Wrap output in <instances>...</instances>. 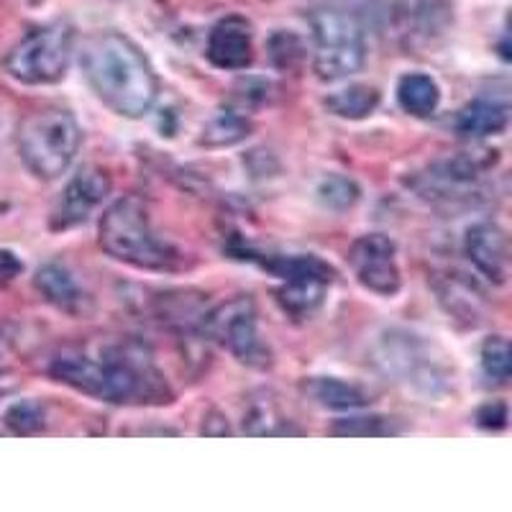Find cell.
Segmentation results:
<instances>
[{
  "mask_svg": "<svg viewBox=\"0 0 512 512\" xmlns=\"http://www.w3.org/2000/svg\"><path fill=\"white\" fill-rule=\"evenodd\" d=\"M49 374L72 390L108 405L141 408L169 405L175 400V392L169 390L154 361L134 344L62 349L49 361Z\"/></svg>",
  "mask_w": 512,
  "mask_h": 512,
  "instance_id": "1",
  "label": "cell"
},
{
  "mask_svg": "<svg viewBox=\"0 0 512 512\" xmlns=\"http://www.w3.org/2000/svg\"><path fill=\"white\" fill-rule=\"evenodd\" d=\"M80 70L113 113L141 118L159 98V77L149 59L128 36L118 31H98L82 41Z\"/></svg>",
  "mask_w": 512,
  "mask_h": 512,
  "instance_id": "2",
  "label": "cell"
},
{
  "mask_svg": "<svg viewBox=\"0 0 512 512\" xmlns=\"http://www.w3.org/2000/svg\"><path fill=\"white\" fill-rule=\"evenodd\" d=\"M98 244L116 262L149 272L175 269L180 262V254L154 233L149 210L136 195L108 205L98 223Z\"/></svg>",
  "mask_w": 512,
  "mask_h": 512,
  "instance_id": "3",
  "label": "cell"
},
{
  "mask_svg": "<svg viewBox=\"0 0 512 512\" xmlns=\"http://www.w3.org/2000/svg\"><path fill=\"white\" fill-rule=\"evenodd\" d=\"M231 254H239L236 259L259 264L280 277L282 285L274 290V297L292 320L313 318L326 303V292L336 277L331 264L313 254H262L251 246L231 249Z\"/></svg>",
  "mask_w": 512,
  "mask_h": 512,
  "instance_id": "4",
  "label": "cell"
},
{
  "mask_svg": "<svg viewBox=\"0 0 512 512\" xmlns=\"http://www.w3.org/2000/svg\"><path fill=\"white\" fill-rule=\"evenodd\" d=\"M82 128L67 108H44L18 126V154L39 180H57L75 162Z\"/></svg>",
  "mask_w": 512,
  "mask_h": 512,
  "instance_id": "5",
  "label": "cell"
},
{
  "mask_svg": "<svg viewBox=\"0 0 512 512\" xmlns=\"http://www.w3.org/2000/svg\"><path fill=\"white\" fill-rule=\"evenodd\" d=\"M497 152H459L438 159L423 175L413 177L420 198L446 210L474 208L484 200V175L495 167Z\"/></svg>",
  "mask_w": 512,
  "mask_h": 512,
  "instance_id": "6",
  "label": "cell"
},
{
  "mask_svg": "<svg viewBox=\"0 0 512 512\" xmlns=\"http://www.w3.org/2000/svg\"><path fill=\"white\" fill-rule=\"evenodd\" d=\"M75 34L67 24L31 29L6 57V72L24 85H54L70 70Z\"/></svg>",
  "mask_w": 512,
  "mask_h": 512,
  "instance_id": "7",
  "label": "cell"
},
{
  "mask_svg": "<svg viewBox=\"0 0 512 512\" xmlns=\"http://www.w3.org/2000/svg\"><path fill=\"white\" fill-rule=\"evenodd\" d=\"M313 39V70L318 80H346L364 67V59H367L364 34L351 13L338 11V8H323L315 13Z\"/></svg>",
  "mask_w": 512,
  "mask_h": 512,
  "instance_id": "8",
  "label": "cell"
},
{
  "mask_svg": "<svg viewBox=\"0 0 512 512\" xmlns=\"http://www.w3.org/2000/svg\"><path fill=\"white\" fill-rule=\"evenodd\" d=\"M200 331L231 351L236 359L251 369L272 367V349L259 333L256 305L249 295L231 297L218 308L208 310L200 320Z\"/></svg>",
  "mask_w": 512,
  "mask_h": 512,
  "instance_id": "9",
  "label": "cell"
},
{
  "mask_svg": "<svg viewBox=\"0 0 512 512\" xmlns=\"http://www.w3.org/2000/svg\"><path fill=\"white\" fill-rule=\"evenodd\" d=\"M379 364L387 369V374L397 377V382L413 384L415 390L428 395L436 392L446 379L441 361L431 354V346L413 333H390L384 338Z\"/></svg>",
  "mask_w": 512,
  "mask_h": 512,
  "instance_id": "10",
  "label": "cell"
},
{
  "mask_svg": "<svg viewBox=\"0 0 512 512\" xmlns=\"http://www.w3.org/2000/svg\"><path fill=\"white\" fill-rule=\"evenodd\" d=\"M349 267L359 285L377 292L382 297H392L400 292L402 277L397 267V246L384 233H367L351 244Z\"/></svg>",
  "mask_w": 512,
  "mask_h": 512,
  "instance_id": "11",
  "label": "cell"
},
{
  "mask_svg": "<svg viewBox=\"0 0 512 512\" xmlns=\"http://www.w3.org/2000/svg\"><path fill=\"white\" fill-rule=\"evenodd\" d=\"M111 177L100 167L77 169L72 180L64 185L59 198L54 200L49 226L52 231H70L82 226L93 216V210L103 205V200L111 195Z\"/></svg>",
  "mask_w": 512,
  "mask_h": 512,
  "instance_id": "12",
  "label": "cell"
},
{
  "mask_svg": "<svg viewBox=\"0 0 512 512\" xmlns=\"http://www.w3.org/2000/svg\"><path fill=\"white\" fill-rule=\"evenodd\" d=\"M464 254L492 285H505L510 277V241L497 223H474L464 236Z\"/></svg>",
  "mask_w": 512,
  "mask_h": 512,
  "instance_id": "13",
  "label": "cell"
},
{
  "mask_svg": "<svg viewBox=\"0 0 512 512\" xmlns=\"http://www.w3.org/2000/svg\"><path fill=\"white\" fill-rule=\"evenodd\" d=\"M205 57L218 70H246L254 59V39L251 24L241 16L221 18L208 34Z\"/></svg>",
  "mask_w": 512,
  "mask_h": 512,
  "instance_id": "14",
  "label": "cell"
},
{
  "mask_svg": "<svg viewBox=\"0 0 512 512\" xmlns=\"http://www.w3.org/2000/svg\"><path fill=\"white\" fill-rule=\"evenodd\" d=\"M510 123L507 95H479L456 113V131L466 139H487L502 134Z\"/></svg>",
  "mask_w": 512,
  "mask_h": 512,
  "instance_id": "15",
  "label": "cell"
},
{
  "mask_svg": "<svg viewBox=\"0 0 512 512\" xmlns=\"http://www.w3.org/2000/svg\"><path fill=\"white\" fill-rule=\"evenodd\" d=\"M34 287L41 292V297L47 300L49 305H54L62 313L77 315L85 310L88 297L80 290V285L75 282L67 269L62 264H44V267L36 272Z\"/></svg>",
  "mask_w": 512,
  "mask_h": 512,
  "instance_id": "16",
  "label": "cell"
},
{
  "mask_svg": "<svg viewBox=\"0 0 512 512\" xmlns=\"http://www.w3.org/2000/svg\"><path fill=\"white\" fill-rule=\"evenodd\" d=\"M303 392L308 400L326 410H361L367 408L372 397L359 384L346 382L338 377H310L303 382Z\"/></svg>",
  "mask_w": 512,
  "mask_h": 512,
  "instance_id": "17",
  "label": "cell"
},
{
  "mask_svg": "<svg viewBox=\"0 0 512 512\" xmlns=\"http://www.w3.org/2000/svg\"><path fill=\"white\" fill-rule=\"evenodd\" d=\"M397 103L405 113L415 118H428L436 113L441 103V88L431 75L423 72H410L402 75L397 82Z\"/></svg>",
  "mask_w": 512,
  "mask_h": 512,
  "instance_id": "18",
  "label": "cell"
},
{
  "mask_svg": "<svg viewBox=\"0 0 512 512\" xmlns=\"http://www.w3.org/2000/svg\"><path fill=\"white\" fill-rule=\"evenodd\" d=\"M326 108L336 118L361 121V118H369L379 108V90L372 88V85H349V88L328 95Z\"/></svg>",
  "mask_w": 512,
  "mask_h": 512,
  "instance_id": "19",
  "label": "cell"
},
{
  "mask_svg": "<svg viewBox=\"0 0 512 512\" xmlns=\"http://www.w3.org/2000/svg\"><path fill=\"white\" fill-rule=\"evenodd\" d=\"M438 295H441V303L446 305L448 315H454L456 320H464L466 326H477L479 320H482V310H479L482 308V300H479V292L472 285L451 277L438 290Z\"/></svg>",
  "mask_w": 512,
  "mask_h": 512,
  "instance_id": "20",
  "label": "cell"
},
{
  "mask_svg": "<svg viewBox=\"0 0 512 512\" xmlns=\"http://www.w3.org/2000/svg\"><path fill=\"white\" fill-rule=\"evenodd\" d=\"M244 433L249 436H303L300 428L290 423L280 410L274 408L272 402H254L249 413L244 415Z\"/></svg>",
  "mask_w": 512,
  "mask_h": 512,
  "instance_id": "21",
  "label": "cell"
},
{
  "mask_svg": "<svg viewBox=\"0 0 512 512\" xmlns=\"http://www.w3.org/2000/svg\"><path fill=\"white\" fill-rule=\"evenodd\" d=\"M251 131V123L246 116L236 111H218L216 116L210 118L203 128L200 144L205 146H233L244 141Z\"/></svg>",
  "mask_w": 512,
  "mask_h": 512,
  "instance_id": "22",
  "label": "cell"
},
{
  "mask_svg": "<svg viewBox=\"0 0 512 512\" xmlns=\"http://www.w3.org/2000/svg\"><path fill=\"white\" fill-rule=\"evenodd\" d=\"M482 372L492 384L510 382L512 361H510V344L505 336H492L482 344Z\"/></svg>",
  "mask_w": 512,
  "mask_h": 512,
  "instance_id": "23",
  "label": "cell"
},
{
  "mask_svg": "<svg viewBox=\"0 0 512 512\" xmlns=\"http://www.w3.org/2000/svg\"><path fill=\"white\" fill-rule=\"evenodd\" d=\"M3 423L16 436H34V433H39L44 428V408L34 400H21L6 410Z\"/></svg>",
  "mask_w": 512,
  "mask_h": 512,
  "instance_id": "24",
  "label": "cell"
},
{
  "mask_svg": "<svg viewBox=\"0 0 512 512\" xmlns=\"http://www.w3.org/2000/svg\"><path fill=\"white\" fill-rule=\"evenodd\" d=\"M392 425L387 418L379 415H354V418H341L331 425V436H349V438H364V436H390Z\"/></svg>",
  "mask_w": 512,
  "mask_h": 512,
  "instance_id": "25",
  "label": "cell"
},
{
  "mask_svg": "<svg viewBox=\"0 0 512 512\" xmlns=\"http://www.w3.org/2000/svg\"><path fill=\"white\" fill-rule=\"evenodd\" d=\"M318 198L320 203L328 205L333 210H346L359 200V187H356L354 180L349 177H328V180L320 182L318 187Z\"/></svg>",
  "mask_w": 512,
  "mask_h": 512,
  "instance_id": "26",
  "label": "cell"
},
{
  "mask_svg": "<svg viewBox=\"0 0 512 512\" xmlns=\"http://www.w3.org/2000/svg\"><path fill=\"white\" fill-rule=\"evenodd\" d=\"M269 57L272 62L280 67V70H295L297 64L303 62L305 47L303 41L297 39L295 34H287V31H280L269 39Z\"/></svg>",
  "mask_w": 512,
  "mask_h": 512,
  "instance_id": "27",
  "label": "cell"
},
{
  "mask_svg": "<svg viewBox=\"0 0 512 512\" xmlns=\"http://www.w3.org/2000/svg\"><path fill=\"white\" fill-rule=\"evenodd\" d=\"M507 405L505 402H487L477 410V425L484 431H505L507 428Z\"/></svg>",
  "mask_w": 512,
  "mask_h": 512,
  "instance_id": "28",
  "label": "cell"
},
{
  "mask_svg": "<svg viewBox=\"0 0 512 512\" xmlns=\"http://www.w3.org/2000/svg\"><path fill=\"white\" fill-rule=\"evenodd\" d=\"M21 272H24V264H21V259H18L13 251L0 249V285H8V282H13Z\"/></svg>",
  "mask_w": 512,
  "mask_h": 512,
  "instance_id": "29",
  "label": "cell"
}]
</instances>
